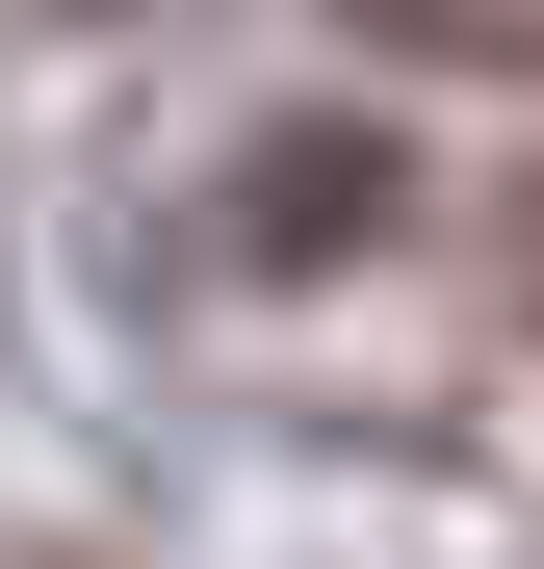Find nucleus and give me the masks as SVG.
<instances>
[{"label": "nucleus", "instance_id": "nucleus-1", "mask_svg": "<svg viewBox=\"0 0 544 569\" xmlns=\"http://www.w3.org/2000/svg\"><path fill=\"white\" fill-rule=\"evenodd\" d=\"M234 233H259V259H286V233H389V156H363V130H286Z\"/></svg>", "mask_w": 544, "mask_h": 569}]
</instances>
